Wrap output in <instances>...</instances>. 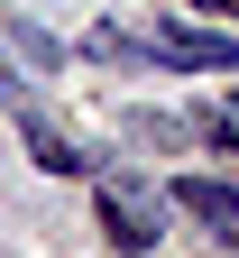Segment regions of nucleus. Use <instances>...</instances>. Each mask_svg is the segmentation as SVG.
Here are the masks:
<instances>
[{
    "instance_id": "nucleus-4",
    "label": "nucleus",
    "mask_w": 239,
    "mask_h": 258,
    "mask_svg": "<svg viewBox=\"0 0 239 258\" xmlns=\"http://www.w3.org/2000/svg\"><path fill=\"white\" fill-rule=\"evenodd\" d=\"M19 139H28V157H37V166H46V175H74V166H83V157H74V148H64V139H55V129H46V120H28V129H19Z\"/></svg>"
},
{
    "instance_id": "nucleus-1",
    "label": "nucleus",
    "mask_w": 239,
    "mask_h": 258,
    "mask_svg": "<svg viewBox=\"0 0 239 258\" xmlns=\"http://www.w3.org/2000/svg\"><path fill=\"white\" fill-rule=\"evenodd\" d=\"M92 212H101V231H111L129 258H147V249H156V231H166V203H156V194H147L138 175H111Z\"/></svg>"
},
{
    "instance_id": "nucleus-5",
    "label": "nucleus",
    "mask_w": 239,
    "mask_h": 258,
    "mask_svg": "<svg viewBox=\"0 0 239 258\" xmlns=\"http://www.w3.org/2000/svg\"><path fill=\"white\" fill-rule=\"evenodd\" d=\"M193 10H239V0H193Z\"/></svg>"
},
{
    "instance_id": "nucleus-6",
    "label": "nucleus",
    "mask_w": 239,
    "mask_h": 258,
    "mask_svg": "<svg viewBox=\"0 0 239 258\" xmlns=\"http://www.w3.org/2000/svg\"><path fill=\"white\" fill-rule=\"evenodd\" d=\"M0 74H10V64H0Z\"/></svg>"
},
{
    "instance_id": "nucleus-3",
    "label": "nucleus",
    "mask_w": 239,
    "mask_h": 258,
    "mask_svg": "<svg viewBox=\"0 0 239 258\" xmlns=\"http://www.w3.org/2000/svg\"><path fill=\"white\" fill-rule=\"evenodd\" d=\"M166 194H175L184 221H202L221 249H239V184H221V175H184V184H166Z\"/></svg>"
},
{
    "instance_id": "nucleus-2",
    "label": "nucleus",
    "mask_w": 239,
    "mask_h": 258,
    "mask_svg": "<svg viewBox=\"0 0 239 258\" xmlns=\"http://www.w3.org/2000/svg\"><path fill=\"white\" fill-rule=\"evenodd\" d=\"M156 64H175V74H239V37H221V28H156Z\"/></svg>"
}]
</instances>
